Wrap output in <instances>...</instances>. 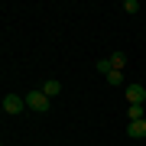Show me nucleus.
I'll use <instances>...</instances> for the list:
<instances>
[{
  "label": "nucleus",
  "instance_id": "10",
  "mask_svg": "<svg viewBox=\"0 0 146 146\" xmlns=\"http://www.w3.org/2000/svg\"><path fill=\"white\" fill-rule=\"evenodd\" d=\"M123 10H127V13H136V10H140V3H136V0H127Z\"/></svg>",
  "mask_w": 146,
  "mask_h": 146
},
{
  "label": "nucleus",
  "instance_id": "6",
  "mask_svg": "<svg viewBox=\"0 0 146 146\" xmlns=\"http://www.w3.org/2000/svg\"><path fill=\"white\" fill-rule=\"evenodd\" d=\"M110 65H114V72H123V65H127V55H123V52H114V55H110Z\"/></svg>",
  "mask_w": 146,
  "mask_h": 146
},
{
  "label": "nucleus",
  "instance_id": "3",
  "mask_svg": "<svg viewBox=\"0 0 146 146\" xmlns=\"http://www.w3.org/2000/svg\"><path fill=\"white\" fill-rule=\"evenodd\" d=\"M123 94H127V104H143V101H146V88H143V84H127V88H123Z\"/></svg>",
  "mask_w": 146,
  "mask_h": 146
},
{
  "label": "nucleus",
  "instance_id": "9",
  "mask_svg": "<svg viewBox=\"0 0 146 146\" xmlns=\"http://www.w3.org/2000/svg\"><path fill=\"white\" fill-rule=\"evenodd\" d=\"M107 84L120 88V84H123V72H110V75H107Z\"/></svg>",
  "mask_w": 146,
  "mask_h": 146
},
{
  "label": "nucleus",
  "instance_id": "5",
  "mask_svg": "<svg viewBox=\"0 0 146 146\" xmlns=\"http://www.w3.org/2000/svg\"><path fill=\"white\" fill-rule=\"evenodd\" d=\"M42 94H46V98L52 101V98H58V94H62V84H58L55 78H49L46 84H42Z\"/></svg>",
  "mask_w": 146,
  "mask_h": 146
},
{
  "label": "nucleus",
  "instance_id": "8",
  "mask_svg": "<svg viewBox=\"0 0 146 146\" xmlns=\"http://www.w3.org/2000/svg\"><path fill=\"white\" fill-rule=\"evenodd\" d=\"M94 68H98V72H101V75H104V78H107V75H110V72H114V65H110V58H101V62H98V65H94Z\"/></svg>",
  "mask_w": 146,
  "mask_h": 146
},
{
  "label": "nucleus",
  "instance_id": "4",
  "mask_svg": "<svg viewBox=\"0 0 146 146\" xmlns=\"http://www.w3.org/2000/svg\"><path fill=\"white\" fill-rule=\"evenodd\" d=\"M127 136H130V140H143V136H146V117H143V120H130Z\"/></svg>",
  "mask_w": 146,
  "mask_h": 146
},
{
  "label": "nucleus",
  "instance_id": "7",
  "mask_svg": "<svg viewBox=\"0 0 146 146\" xmlns=\"http://www.w3.org/2000/svg\"><path fill=\"white\" fill-rule=\"evenodd\" d=\"M127 117L130 120H143V104H130L127 107Z\"/></svg>",
  "mask_w": 146,
  "mask_h": 146
},
{
  "label": "nucleus",
  "instance_id": "2",
  "mask_svg": "<svg viewBox=\"0 0 146 146\" xmlns=\"http://www.w3.org/2000/svg\"><path fill=\"white\" fill-rule=\"evenodd\" d=\"M23 110H26V98H20V94L3 98V114H23Z\"/></svg>",
  "mask_w": 146,
  "mask_h": 146
},
{
  "label": "nucleus",
  "instance_id": "1",
  "mask_svg": "<svg viewBox=\"0 0 146 146\" xmlns=\"http://www.w3.org/2000/svg\"><path fill=\"white\" fill-rule=\"evenodd\" d=\"M49 104H52V101L42 94V88H33V91L26 94V107H29V110H36V114H46Z\"/></svg>",
  "mask_w": 146,
  "mask_h": 146
}]
</instances>
